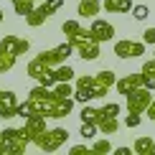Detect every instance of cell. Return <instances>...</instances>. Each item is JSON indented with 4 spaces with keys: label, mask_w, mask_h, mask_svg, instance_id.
Returning a JSON list of instances; mask_svg holds the SVG:
<instances>
[{
    "label": "cell",
    "mask_w": 155,
    "mask_h": 155,
    "mask_svg": "<svg viewBox=\"0 0 155 155\" xmlns=\"http://www.w3.org/2000/svg\"><path fill=\"white\" fill-rule=\"evenodd\" d=\"M66 140H69V132L64 130V127H54V130H48V127H46L41 135H36V137H33V145L41 147L43 153H54V150H59Z\"/></svg>",
    "instance_id": "cell-1"
},
{
    "label": "cell",
    "mask_w": 155,
    "mask_h": 155,
    "mask_svg": "<svg viewBox=\"0 0 155 155\" xmlns=\"http://www.w3.org/2000/svg\"><path fill=\"white\" fill-rule=\"evenodd\" d=\"M74 109V97H56L51 92V97L46 99V104H43V117H51V120H64L69 117Z\"/></svg>",
    "instance_id": "cell-2"
},
{
    "label": "cell",
    "mask_w": 155,
    "mask_h": 155,
    "mask_svg": "<svg viewBox=\"0 0 155 155\" xmlns=\"http://www.w3.org/2000/svg\"><path fill=\"white\" fill-rule=\"evenodd\" d=\"M71 46H74V51L81 56L84 61H97V59H99V43L92 38L89 31H84L76 41H71Z\"/></svg>",
    "instance_id": "cell-3"
},
{
    "label": "cell",
    "mask_w": 155,
    "mask_h": 155,
    "mask_svg": "<svg viewBox=\"0 0 155 155\" xmlns=\"http://www.w3.org/2000/svg\"><path fill=\"white\" fill-rule=\"evenodd\" d=\"M92 92H94V99H102V97H107V92L114 87V81H117V76H114V71H109V69H102V71L92 74Z\"/></svg>",
    "instance_id": "cell-4"
},
{
    "label": "cell",
    "mask_w": 155,
    "mask_h": 155,
    "mask_svg": "<svg viewBox=\"0 0 155 155\" xmlns=\"http://www.w3.org/2000/svg\"><path fill=\"white\" fill-rule=\"evenodd\" d=\"M127 99V112H137V114H143L147 104H150V99H153V94H150V89L147 87H137L135 92H130L125 97Z\"/></svg>",
    "instance_id": "cell-5"
},
{
    "label": "cell",
    "mask_w": 155,
    "mask_h": 155,
    "mask_svg": "<svg viewBox=\"0 0 155 155\" xmlns=\"http://www.w3.org/2000/svg\"><path fill=\"white\" fill-rule=\"evenodd\" d=\"M92 84H94V79H92V74H84V76H79L76 79V84H74V102H79V104H89V102L94 99V92H92Z\"/></svg>",
    "instance_id": "cell-6"
},
{
    "label": "cell",
    "mask_w": 155,
    "mask_h": 155,
    "mask_svg": "<svg viewBox=\"0 0 155 155\" xmlns=\"http://www.w3.org/2000/svg\"><path fill=\"white\" fill-rule=\"evenodd\" d=\"M114 54H117V59H137V56L145 54V43L143 41H130V38H125V41L114 43Z\"/></svg>",
    "instance_id": "cell-7"
},
{
    "label": "cell",
    "mask_w": 155,
    "mask_h": 155,
    "mask_svg": "<svg viewBox=\"0 0 155 155\" xmlns=\"http://www.w3.org/2000/svg\"><path fill=\"white\" fill-rule=\"evenodd\" d=\"M28 48H31L28 38H18V36H13V33L0 38V51H8V54L21 56V54H28Z\"/></svg>",
    "instance_id": "cell-8"
},
{
    "label": "cell",
    "mask_w": 155,
    "mask_h": 155,
    "mask_svg": "<svg viewBox=\"0 0 155 155\" xmlns=\"http://www.w3.org/2000/svg\"><path fill=\"white\" fill-rule=\"evenodd\" d=\"M89 33L97 43H104V41H112L114 38V25L107 23V21H99V18H94L92 25H89Z\"/></svg>",
    "instance_id": "cell-9"
},
{
    "label": "cell",
    "mask_w": 155,
    "mask_h": 155,
    "mask_svg": "<svg viewBox=\"0 0 155 155\" xmlns=\"http://www.w3.org/2000/svg\"><path fill=\"white\" fill-rule=\"evenodd\" d=\"M137 87H143V74H125L122 79L114 81V89H117L122 97H127L130 92H135Z\"/></svg>",
    "instance_id": "cell-10"
},
{
    "label": "cell",
    "mask_w": 155,
    "mask_h": 155,
    "mask_svg": "<svg viewBox=\"0 0 155 155\" xmlns=\"http://www.w3.org/2000/svg\"><path fill=\"white\" fill-rule=\"evenodd\" d=\"M51 15H54V13H51V8H48L46 3H41V5H33V10L25 15V23H28L31 28H38V25H43Z\"/></svg>",
    "instance_id": "cell-11"
},
{
    "label": "cell",
    "mask_w": 155,
    "mask_h": 155,
    "mask_svg": "<svg viewBox=\"0 0 155 155\" xmlns=\"http://www.w3.org/2000/svg\"><path fill=\"white\" fill-rule=\"evenodd\" d=\"M97 132L102 135H114L120 130V120L117 117H107V114H97Z\"/></svg>",
    "instance_id": "cell-12"
},
{
    "label": "cell",
    "mask_w": 155,
    "mask_h": 155,
    "mask_svg": "<svg viewBox=\"0 0 155 155\" xmlns=\"http://www.w3.org/2000/svg\"><path fill=\"white\" fill-rule=\"evenodd\" d=\"M15 104H18L15 92H5L3 94V102H0V117H3V120H13V117H15Z\"/></svg>",
    "instance_id": "cell-13"
},
{
    "label": "cell",
    "mask_w": 155,
    "mask_h": 155,
    "mask_svg": "<svg viewBox=\"0 0 155 155\" xmlns=\"http://www.w3.org/2000/svg\"><path fill=\"white\" fill-rule=\"evenodd\" d=\"M23 127L31 132V143H33L36 135H41L43 130H46V117H43V114H31V117H25V125Z\"/></svg>",
    "instance_id": "cell-14"
},
{
    "label": "cell",
    "mask_w": 155,
    "mask_h": 155,
    "mask_svg": "<svg viewBox=\"0 0 155 155\" xmlns=\"http://www.w3.org/2000/svg\"><path fill=\"white\" fill-rule=\"evenodd\" d=\"M102 10V0H79L76 13L81 18H97V13Z\"/></svg>",
    "instance_id": "cell-15"
},
{
    "label": "cell",
    "mask_w": 155,
    "mask_h": 155,
    "mask_svg": "<svg viewBox=\"0 0 155 155\" xmlns=\"http://www.w3.org/2000/svg\"><path fill=\"white\" fill-rule=\"evenodd\" d=\"M132 5V0H102V8L107 13H130Z\"/></svg>",
    "instance_id": "cell-16"
},
{
    "label": "cell",
    "mask_w": 155,
    "mask_h": 155,
    "mask_svg": "<svg viewBox=\"0 0 155 155\" xmlns=\"http://www.w3.org/2000/svg\"><path fill=\"white\" fill-rule=\"evenodd\" d=\"M61 31L66 33V41L71 43V41H76V38H79L87 28H81V23H79V21H64V23H61Z\"/></svg>",
    "instance_id": "cell-17"
},
{
    "label": "cell",
    "mask_w": 155,
    "mask_h": 155,
    "mask_svg": "<svg viewBox=\"0 0 155 155\" xmlns=\"http://www.w3.org/2000/svg\"><path fill=\"white\" fill-rule=\"evenodd\" d=\"M153 147H155L153 137H150V135H143V137H137V140H135L132 153H137V155H153Z\"/></svg>",
    "instance_id": "cell-18"
},
{
    "label": "cell",
    "mask_w": 155,
    "mask_h": 155,
    "mask_svg": "<svg viewBox=\"0 0 155 155\" xmlns=\"http://www.w3.org/2000/svg\"><path fill=\"white\" fill-rule=\"evenodd\" d=\"M48 69H54V66H48V64H43V61H41V59L36 56L33 61H28V66H25V74H28L31 79H36V81H38V76H41L43 71H48Z\"/></svg>",
    "instance_id": "cell-19"
},
{
    "label": "cell",
    "mask_w": 155,
    "mask_h": 155,
    "mask_svg": "<svg viewBox=\"0 0 155 155\" xmlns=\"http://www.w3.org/2000/svg\"><path fill=\"white\" fill-rule=\"evenodd\" d=\"M25 140L21 137V135H15V137H10V140H5V153H10V155H21L25 153Z\"/></svg>",
    "instance_id": "cell-20"
},
{
    "label": "cell",
    "mask_w": 155,
    "mask_h": 155,
    "mask_svg": "<svg viewBox=\"0 0 155 155\" xmlns=\"http://www.w3.org/2000/svg\"><path fill=\"white\" fill-rule=\"evenodd\" d=\"M74 74H76V71L69 66L66 61L59 64V66H54V79H56V81H71V79H74Z\"/></svg>",
    "instance_id": "cell-21"
},
{
    "label": "cell",
    "mask_w": 155,
    "mask_h": 155,
    "mask_svg": "<svg viewBox=\"0 0 155 155\" xmlns=\"http://www.w3.org/2000/svg\"><path fill=\"white\" fill-rule=\"evenodd\" d=\"M18 56L15 54H8V51H0V74H8L13 66H15Z\"/></svg>",
    "instance_id": "cell-22"
},
{
    "label": "cell",
    "mask_w": 155,
    "mask_h": 155,
    "mask_svg": "<svg viewBox=\"0 0 155 155\" xmlns=\"http://www.w3.org/2000/svg\"><path fill=\"white\" fill-rule=\"evenodd\" d=\"M38 59H41L43 64H48V66H59V64H64V61H61V56H59V51H56V48L41 51V54H38Z\"/></svg>",
    "instance_id": "cell-23"
},
{
    "label": "cell",
    "mask_w": 155,
    "mask_h": 155,
    "mask_svg": "<svg viewBox=\"0 0 155 155\" xmlns=\"http://www.w3.org/2000/svg\"><path fill=\"white\" fill-rule=\"evenodd\" d=\"M51 92H54L56 97H71L74 87H71V81H56L54 87H51Z\"/></svg>",
    "instance_id": "cell-24"
},
{
    "label": "cell",
    "mask_w": 155,
    "mask_h": 155,
    "mask_svg": "<svg viewBox=\"0 0 155 155\" xmlns=\"http://www.w3.org/2000/svg\"><path fill=\"white\" fill-rule=\"evenodd\" d=\"M33 5H36L33 0H15V3H13V8H15V13H18L21 18H25L31 10H33Z\"/></svg>",
    "instance_id": "cell-25"
},
{
    "label": "cell",
    "mask_w": 155,
    "mask_h": 155,
    "mask_svg": "<svg viewBox=\"0 0 155 155\" xmlns=\"http://www.w3.org/2000/svg\"><path fill=\"white\" fill-rule=\"evenodd\" d=\"M120 112H122V107L117 104V102H107L104 107H99V109H97V114H107V117H117Z\"/></svg>",
    "instance_id": "cell-26"
},
{
    "label": "cell",
    "mask_w": 155,
    "mask_h": 155,
    "mask_svg": "<svg viewBox=\"0 0 155 155\" xmlns=\"http://www.w3.org/2000/svg\"><path fill=\"white\" fill-rule=\"evenodd\" d=\"M79 135H81L84 140H94L97 137V122H81Z\"/></svg>",
    "instance_id": "cell-27"
},
{
    "label": "cell",
    "mask_w": 155,
    "mask_h": 155,
    "mask_svg": "<svg viewBox=\"0 0 155 155\" xmlns=\"http://www.w3.org/2000/svg\"><path fill=\"white\" fill-rule=\"evenodd\" d=\"M92 153H112V143H109L107 137H104V140H94Z\"/></svg>",
    "instance_id": "cell-28"
},
{
    "label": "cell",
    "mask_w": 155,
    "mask_h": 155,
    "mask_svg": "<svg viewBox=\"0 0 155 155\" xmlns=\"http://www.w3.org/2000/svg\"><path fill=\"white\" fill-rule=\"evenodd\" d=\"M132 18H135V21H145V18L147 15H150V10H147V5H132Z\"/></svg>",
    "instance_id": "cell-29"
},
{
    "label": "cell",
    "mask_w": 155,
    "mask_h": 155,
    "mask_svg": "<svg viewBox=\"0 0 155 155\" xmlns=\"http://www.w3.org/2000/svg\"><path fill=\"white\" fill-rule=\"evenodd\" d=\"M79 117H81V122H94V120H97V109H94V107H89V104H84Z\"/></svg>",
    "instance_id": "cell-30"
},
{
    "label": "cell",
    "mask_w": 155,
    "mask_h": 155,
    "mask_svg": "<svg viewBox=\"0 0 155 155\" xmlns=\"http://www.w3.org/2000/svg\"><path fill=\"white\" fill-rule=\"evenodd\" d=\"M140 122H143V114H137V112L125 114V127H140Z\"/></svg>",
    "instance_id": "cell-31"
},
{
    "label": "cell",
    "mask_w": 155,
    "mask_h": 155,
    "mask_svg": "<svg viewBox=\"0 0 155 155\" xmlns=\"http://www.w3.org/2000/svg\"><path fill=\"white\" fill-rule=\"evenodd\" d=\"M31 114H33V112H31V104H28V99H25L23 102V104H15V117H31Z\"/></svg>",
    "instance_id": "cell-32"
},
{
    "label": "cell",
    "mask_w": 155,
    "mask_h": 155,
    "mask_svg": "<svg viewBox=\"0 0 155 155\" xmlns=\"http://www.w3.org/2000/svg\"><path fill=\"white\" fill-rule=\"evenodd\" d=\"M143 43L145 46H155V28H145L143 31Z\"/></svg>",
    "instance_id": "cell-33"
},
{
    "label": "cell",
    "mask_w": 155,
    "mask_h": 155,
    "mask_svg": "<svg viewBox=\"0 0 155 155\" xmlns=\"http://www.w3.org/2000/svg\"><path fill=\"white\" fill-rule=\"evenodd\" d=\"M143 76H155V59H147L143 64V71H140Z\"/></svg>",
    "instance_id": "cell-34"
},
{
    "label": "cell",
    "mask_w": 155,
    "mask_h": 155,
    "mask_svg": "<svg viewBox=\"0 0 155 155\" xmlns=\"http://www.w3.org/2000/svg\"><path fill=\"white\" fill-rule=\"evenodd\" d=\"M46 5L51 8V13H56V10L64 8V0H46Z\"/></svg>",
    "instance_id": "cell-35"
},
{
    "label": "cell",
    "mask_w": 155,
    "mask_h": 155,
    "mask_svg": "<svg viewBox=\"0 0 155 155\" xmlns=\"http://www.w3.org/2000/svg\"><path fill=\"white\" fill-rule=\"evenodd\" d=\"M0 135H3V140H10V137H15V135H18V127H5Z\"/></svg>",
    "instance_id": "cell-36"
},
{
    "label": "cell",
    "mask_w": 155,
    "mask_h": 155,
    "mask_svg": "<svg viewBox=\"0 0 155 155\" xmlns=\"http://www.w3.org/2000/svg\"><path fill=\"white\" fill-rule=\"evenodd\" d=\"M143 87H147L153 92V89H155V76H143Z\"/></svg>",
    "instance_id": "cell-37"
},
{
    "label": "cell",
    "mask_w": 155,
    "mask_h": 155,
    "mask_svg": "<svg viewBox=\"0 0 155 155\" xmlns=\"http://www.w3.org/2000/svg\"><path fill=\"white\" fill-rule=\"evenodd\" d=\"M81 153H92V150H89L87 145H74L71 147V155H81Z\"/></svg>",
    "instance_id": "cell-38"
},
{
    "label": "cell",
    "mask_w": 155,
    "mask_h": 155,
    "mask_svg": "<svg viewBox=\"0 0 155 155\" xmlns=\"http://www.w3.org/2000/svg\"><path fill=\"white\" fill-rule=\"evenodd\" d=\"M145 112H147V117H150V120L155 122V97L150 99V104H147V109H145Z\"/></svg>",
    "instance_id": "cell-39"
},
{
    "label": "cell",
    "mask_w": 155,
    "mask_h": 155,
    "mask_svg": "<svg viewBox=\"0 0 155 155\" xmlns=\"http://www.w3.org/2000/svg\"><path fill=\"white\" fill-rule=\"evenodd\" d=\"M112 150L117 153V155H130V153H132V147H112Z\"/></svg>",
    "instance_id": "cell-40"
},
{
    "label": "cell",
    "mask_w": 155,
    "mask_h": 155,
    "mask_svg": "<svg viewBox=\"0 0 155 155\" xmlns=\"http://www.w3.org/2000/svg\"><path fill=\"white\" fill-rule=\"evenodd\" d=\"M5 153V140H3V135H0V155Z\"/></svg>",
    "instance_id": "cell-41"
},
{
    "label": "cell",
    "mask_w": 155,
    "mask_h": 155,
    "mask_svg": "<svg viewBox=\"0 0 155 155\" xmlns=\"http://www.w3.org/2000/svg\"><path fill=\"white\" fill-rule=\"evenodd\" d=\"M3 18H5V15H3V10H0V23H3Z\"/></svg>",
    "instance_id": "cell-42"
},
{
    "label": "cell",
    "mask_w": 155,
    "mask_h": 155,
    "mask_svg": "<svg viewBox=\"0 0 155 155\" xmlns=\"http://www.w3.org/2000/svg\"><path fill=\"white\" fill-rule=\"evenodd\" d=\"M3 94H5V92H3V89H0V102H3Z\"/></svg>",
    "instance_id": "cell-43"
},
{
    "label": "cell",
    "mask_w": 155,
    "mask_h": 155,
    "mask_svg": "<svg viewBox=\"0 0 155 155\" xmlns=\"http://www.w3.org/2000/svg\"><path fill=\"white\" fill-rule=\"evenodd\" d=\"M10 3H15V0H10ZM33 3H36V0H33Z\"/></svg>",
    "instance_id": "cell-44"
},
{
    "label": "cell",
    "mask_w": 155,
    "mask_h": 155,
    "mask_svg": "<svg viewBox=\"0 0 155 155\" xmlns=\"http://www.w3.org/2000/svg\"><path fill=\"white\" fill-rule=\"evenodd\" d=\"M153 153H155V147H153Z\"/></svg>",
    "instance_id": "cell-45"
},
{
    "label": "cell",
    "mask_w": 155,
    "mask_h": 155,
    "mask_svg": "<svg viewBox=\"0 0 155 155\" xmlns=\"http://www.w3.org/2000/svg\"><path fill=\"white\" fill-rule=\"evenodd\" d=\"M153 59H155V56H153Z\"/></svg>",
    "instance_id": "cell-46"
}]
</instances>
